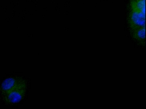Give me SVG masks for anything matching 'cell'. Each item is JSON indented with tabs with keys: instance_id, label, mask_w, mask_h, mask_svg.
I'll use <instances>...</instances> for the list:
<instances>
[{
	"instance_id": "cell-1",
	"label": "cell",
	"mask_w": 146,
	"mask_h": 109,
	"mask_svg": "<svg viewBox=\"0 0 146 109\" xmlns=\"http://www.w3.org/2000/svg\"><path fill=\"white\" fill-rule=\"evenodd\" d=\"M129 20L135 29L145 28V0H131Z\"/></svg>"
},
{
	"instance_id": "cell-2",
	"label": "cell",
	"mask_w": 146,
	"mask_h": 109,
	"mask_svg": "<svg viewBox=\"0 0 146 109\" xmlns=\"http://www.w3.org/2000/svg\"><path fill=\"white\" fill-rule=\"evenodd\" d=\"M18 84V82L16 84L7 91H5V99L7 101L11 103H15L19 101L22 98V96L23 95L24 89L16 88V86Z\"/></svg>"
}]
</instances>
